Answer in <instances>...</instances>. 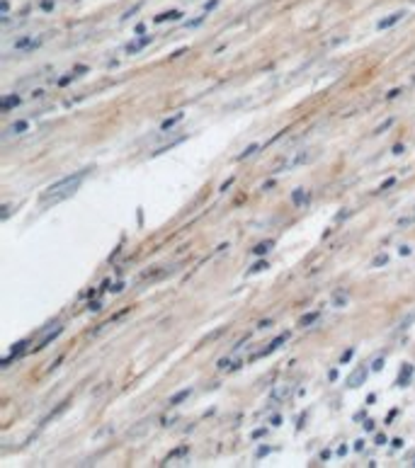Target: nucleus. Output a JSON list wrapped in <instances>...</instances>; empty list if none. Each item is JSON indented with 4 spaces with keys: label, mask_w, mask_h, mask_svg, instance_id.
Here are the masks:
<instances>
[{
    "label": "nucleus",
    "mask_w": 415,
    "mask_h": 468,
    "mask_svg": "<svg viewBox=\"0 0 415 468\" xmlns=\"http://www.w3.org/2000/svg\"><path fill=\"white\" fill-rule=\"evenodd\" d=\"M85 175H88V170H80V172H73V175H66L63 180H58V182H54L51 187L44 189L41 197H39V202H41L44 206H49V204L61 202V199H68L73 192H78L80 182L85 180Z\"/></svg>",
    "instance_id": "1"
},
{
    "label": "nucleus",
    "mask_w": 415,
    "mask_h": 468,
    "mask_svg": "<svg viewBox=\"0 0 415 468\" xmlns=\"http://www.w3.org/2000/svg\"><path fill=\"white\" fill-rule=\"evenodd\" d=\"M41 44H44V37H34V34H24V37L15 39L12 49H15V51H19V54H29V51H34V49H39Z\"/></svg>",
    "instance_id": "2"
},
{
    "label": "nucleus",
    "mask_w": 415,
    "mask_h": 468,
    "mask_svg": "<svg viewBox=\"0 0 415 468\" xmlns=\"http://www.w3.org/2000/svg\"><path fill=\"white\" fill-rule=\"evenodd\" d=\"M367 376H369V369H367V366H357L352 374L347 376V386H350V388H359V386L367 381Z\"/></svg>",
    "instance_id": "3"
},
{
    "label": "nucleus",
    "mask_w": 415,
    "mask_h": 468,
    "mask_svg": "<svg viewBox=\"0 0 415 468\" xmlns=\"http://www.w3.org/2000/svg\"><path fill=\"white\" fill-rule=\"evenodd\" d=\"M289 335H291V333H282V335H279V337H275V340H272V342H270V345L265 347L263 352H258V354H253V359H260V356H267V354H272L275 350H279V347H282L284 342L289 340Z\"/></svg>",
    "instance_id": "4"
},
{
    "label": "nucleus",
    "mask_w": 415,
    "mask_h": 468,
    "mask_svg": "<svg viewBox=\"0 0 415 468\" xmlns=\"http://www.w3.org/2000/svg\"><path fill=\"white\" fill-rule=\"evenodd\" d=\"M403 17H406V10H398V12H394V15H389V17L379 19L377 29H389V27H394V24H396V22H401Z\"/></svg>",
    "instance_id": "5"
},
{
    "label": "nucleus",
    "mask_w": 415,
    "mask_h": 468,
    "mask_svg": "<svg viewBox=\"0 0 415 468\" xmlns=\"http://www.w3.org/2000/svg\"><path fill=\"white\" fill-rule=\"evenodd\" d=\"M27 129H29V121H27V119L15 121V124H10V126L5 129V138H10V136H19V133H27Z\"/></svg>",
    "instance_id": "6"
},
{
    "label": "nucleus",
    "mask_w": 415,
    "mask_h": 468,
    "mask_svg": "<svg viewBox=\"0 0 415 468\" xmlns=\"http://www.w3.org/2000/svg\"><path fill=\"white\" fill-rule=\"evenodd\" d=\"M411 378H413V364H403V366H401V374H398V378H396V386L403 388L406 383H411Z\"/></svg>",
    "instance_id": "7"
},
{
    "label": "nucleus",
    "mask_w": 415,
    "mask_h": 468,
    "mask_svg": "<svg viewBox=\"0 0 415 468\" xmlns=\"http://www.w3.org/2000/svg\"><path fill=\"white\" fill-rule=\"evenodd\" d=\"M153 41V37H141V39H134L132 44L127 46V54H138V51H143L148 44Z\"/></svg>",
    "instance_id": "8"
},
{
    "label": "nucleus",
    "mask_w": 415,
    "mask_h": 468,
    "mask_svg": "<svg viewBox=\"0 0 415 468\" xmlns=\"http://www.w3.org/2000/svg\"><path fill=\"white\" fill-rule=\"evenodd\" d=\"M308 199H311V192H308V189L299 187V189H294V192H291V204H294V206H303Z\"/></svg>",
    "instance_id": "9"
},
{
    "label": "nucleus",
    "mask_w": 415,
    "mask_h": 468,
    "mask_svg": "<svg viewBox=\"0 0 415 468\" xmlns=\"http://www.w3.org/2000/svg\"><path fill=\"white\" fill-rule=\"evenodd\" d=\"M313 158H316V153L303 150L301 155H296L294 160H286V165H284V168H296V165H303V163H308V160H313Z\"/></svg>",
    "instance_id": "10"
},
{
    "label": "nucleus",
    "mask_w": 415,
    "mask_h": 468,
    "mask_svg": "<svg viewBox=\"0 0 415 468\" xmlns=\"http://www.w3.org/2000/svg\"><path fill=\"white\" fill-rule=\"evenodd\" d=\"M61 333H63V328H61V325H58V328H54L51 333H46V335H44L41 340H39L37 350H46V345H51V342H54V340H56V337L61 335Z\"/></svg>",
    "instance_id": "11"
},
{
    "label": "nucleus",
    "mask_w": 415,
    "mask_h": 468,
    "mask_svg": "<svg viewBox=\"0 0 415 468\" xmlns=\"http://www.w3.org/2000/svg\"><path fill=\"white\" fill-rule=\"evenodd\" d=\"M187 136H177V138H172V141H168V143H163V146H155V148L151 150V155H160V153H165V150L175 148V146H180L182 141H185Z\"/></svg>",
    "instance_id": "12"
},
{
    "label": "nucleus",
    "mask_w": 415,
    "mask_h": 468,
    "mask_svg": "<svg viewBox=\"0 0 415 468\" xmlns=\"http://www.w3.org/2000/svg\"><path fill=\"white\" fill-rule=\"evenodd\" d=\"M289 391H291V386H289V383H279V386H277V388L270 393V398H272L275 403H279V400H284V398L289 395Z\"/></svg>",
    "instance_id": "13"
},
{
    "label": "nucleus",
    "mask_w": 415,
    "mask_h": 468,
    "mask_svg": "<svg viewBox=\"0 0 415 468\" xmlns=\"http://www.w3.org/2000/svg\"><path fill=\"white\" fill-rule=\"evenodd\" d=\"M321 318V313L318 311H311V313H303L301 318H299V328H311L316 320Z\"/></svg>",
    "instance_id": "14"
},
{
    "label": "nucleus",
    "mask_w": 415,
    "mask_h": 468,
    "mask_svg": "<svg viewBox=\"0 0 415 468\" xmlns=\"http://www.w3.org/2000/svg\"><path fill=\"white\" fill-rule=\"evenodd\" d=\"M19 105V95H7L2 102H0V107H2V112H10L12 107H17Z\"/></svg>",
    "instance_id": "15"
},
{
    "label": "nucleus",
    "mask_w": 415,
    "mask_h": 468,
    "mask_svg": "<svg viewBox=\"0 0 415 468\" xmlns=\"http://www.w3.org/2000/svg\"><path fill=\"white\" fill-rule=\"evenodd\" d=\"M272 240H265V243H258L255 247H253V255H258V257H263V255H267L270 250H272Z\"/></svg>",
    "instance_id": "16"
},
{
    "label": "nucleus",
    "mask_w": 415,
    "mask_h": 468,
    "mask_svg": "<svg viewBox=\"0 0 415 468\" xmlns=\"http://www.w3.org/2000/svg\"><path fill=\"white\" fill-rule=\"evenodd\" d=\"M182 17V12L180 10H168V12H163V15H155V22L160 24V22H168V19H180Z\"/></svg>",
    "instance_id": "17"
},
{
    "label": "nucleus",
    "mask_w": 415,
    "mask_h": 468,
    "mask_svg": "<svg viewBox=\"0 0 415 468\" xmlns=\"http://www.w3.org/2000/svg\"><path fill=\"white\" fill-rule=\"evenodd\" d=\"M182 119H185V114H175V117H170V119H165V121L160 124V129H163V131H168V129H172L175 124H180Z\"/></svg>",
    "instance_id": "18"
},
{
    "label": "nucleus",
    "mask_w": 415,
    "mask_h": 468,
    "mask_svg": "<svg viewBox=\"0 0 415 468\" xmlns=\"http://www.w3.org/2000/svg\"><path fill=\"white\" fill-rule=\"evenodd\" d=\"M189 393H192V388H185V391H180L177 395H172V398H170V405H180L185 398H189Z\"/></svg>",
    "instance_id": "19"
},
{
    "label": "nucleus",
    "mask_w": 415,
    "mask_h": 468,
    "mask_svg": "<svg viewBox=\"0 0 415 468\" xmlns=\"http://www.w3.org/2000/svg\"><path fill=\"white\" fill-rule=\"evenodd\" d=\"M258 150H260V146H258V143H253V146H248V148L243 150V153H241V155H238L236 160H246V158H250V155H255Z\"/></svg>",
    "instance_id": "20"
},
{
    "label": "nucleus",
    "mask_w": 415,
    "mask_h": 468,
    "mask_svg": "<svg viewBox=\"0 0 415 468\" xmlns=\"http://www.w3.org/2000/svg\"><path fill=\"white\" fill-rule=\"evenodd\" d=\"M386 262H389V252H381V255H377V257L372 260V267L377 269V267H384Z\"/></svg>",
    "instance_id": "21"
},
{
    "label": "nucleus",
    "mask_w": 415,
    "mask_h": 468,
    "mask_svg": "<svg viewBox=\"0 0 415 468\" xmlns=\"http://www.w3.org/2000/svg\"><path fill=\"white\" fill-rule=\"evenodd\" d=\"M391 126H394V119H386L384 124H379L377 129H374V136H381V133L386 131V129H391Z\"/></svg>",
    "instance_id": "22"
},
{
    "label": "nucleus",
    "mask_w": 415,
    "mask_h": 468,
    "mask_svg": "<svg viewBox=\"0 0 415 468\" xmlns=\"http://www.w3.org/2000/svg\"><path fill=\"white\" fill-rule=\"evenodd\" d=\"M394 185H396V177H389V180H386V182H384V185H381V187L377 189V194H381V192H386V189H391Z\"/></svg>",
    "instance_id": "23"
},
{
    "label": "nucleus",
    "mask_w": 415,
    "mask_h": 468,
    "mask_svg": "<svg viewBox=\"0 0 415 468\" xmlns=\"http://www.w3.org/2000/svg\"><path fill=\"white\" fill-rule=\"evenodd\" d=\"M415 224V214L413 216H403V219H398V226L403 228V226H413Z\"/></svg>",
    "instance_id": "24"
},
{
    "label": "nucleus",
    "mask_w": 415,
    "mask_h": 468,
    "mask_svg": "<svg viewBox=\"0 0 415 468\" xmlns=\"http://www.w3.org/2000/svg\"><path fill=\"white\" fill-rule=\"evenodd\" d=\"M221 371H226V369H231V359L228 356H224V359H219V364H216Z\"/></svg>",
    "instance_id": "25"
},
{
    "label": "nucleus",
    "mask_w": 415,
    "mask_h": 468,
    "mask_svg": "<svg viewBox=\"0 0 415 468\" xmlns=\"http://www.w3.org/2000/svg\"><path fill=\"white\" fill-rule=\"evenodd\" d=\"M398 252L406 257V255H411V252H413V247H411V245H401V247H398Z\"/></svg>",
    "instance_id": "26"
},
{
    "label": "nucleus",
    "mask_w": 415,
    "mask_h": 468,
    "mask_svg": "<svg viewBox=\"0 0 415 468\" xmlns=\"http://www.w3.org/2000/svg\"><path fill=\"white\" fill-rule=\"evenodd\" d=\"M355 356V350H347V352H342V356H340V361H350Z\"/></svg>",
    "instance_id": "27"
},
{
    "label": "nucleus",
    "mask_w": 415,
    "mask_h": 468,
    "mask_svg": "<svg viewBox=\"0 0 415 468\" xmlns=\"http://www.w3.org/2000/svg\"><path fill=\"white\" fill-rule=\"evenodd\" d=\"M263 269H267V262H258L250 267V272H263Z\"/></svg>",
    "instance_id": "28"
},
{
    "label": "nucleus",
    "mask_w": 415,
    "mask_h": 468,
    "mask_svg": "<svg viewBox=\"0 0 415 468\" xmlns=\"http://www.w3.org/2000/svg\"><path fill=\"white\" fill-rule=\"evenodd\" d=\"M384 369V359H377L374 364H372V371H381Z\"/></svg>",
    "instance_id": "29"
},
{
    "label": "nucleus",
    "mask_w": 415,
    "mask_h": 468,
    "mask_svg": "<svg viewBox=\"0 0 415 468\" xmlns=\"http://www.w3.org/2000/svg\"><path fill=\"white\" fill-rule=\"evenodd\" d=\"M398 95H401V88H396V90H391V93L386 95V100H396Z\"/></svg>",
    "instance_id": "30"
},
{
    "label": "nucleus",
    "mask_w": 415,
    "mask_h": 468,
    "mask_svg": "<svg viewBox=\"0 0 415 468\" xmlns=\"http://www.w3.org/2000/svg\"><path fill=\"white\" fill-rule=\"evenodd\" d=\"M391 153H394V155H401V153H403V143H396V146L391 148Z\"/></svg>",
    "instance_id": "31"
},
{
    "label": "nucleus",
    "mask_w": 415,
    "mask_h": 468,
    "mask_svg": "<svg viewBox=\"0 0 415 468\" xmlns=\"http://www.w3.org/2000/svg\"><path fill=\"white\" fill-rule=\"evenodd\" d=\"M204 22V17H197V19H189L187 22V27H197V24H202Z\"/></svg>",
    "instance_id": "32"
},
{
    "label": "nucleus",
    "mask_w": 415,
    "mask_h": 468,
    "mask_svg": "<svg viewBox=\"0 0 415 468\" xmlns=\"http://www.w3.org/2000/svg\"><path fill=\"white\" fill-rule=\"evenodd\" d=\"M51 7H54V0H44L41 2V10H51Z\"/></svg>",
    "instance_id": "33"
},
{
    "label": "nucleus",
    "mask_w": 415,
    "mask_h": 468,
    "mask_svg": "<svg viewBox=\"0 0 415 468\" xmlns=\"http://www.w3.org/2000/svg\"><path fill=\"white\" fill-rule=\"evenodd\" d=\"M231 185H233V177H228L226 182H224V185H221V192H226V189L231 187Z\"/></svg>",
    "instance_id": "34"
},
{
    "label": "nucleus",
    "mask_w": 415,
    "mask_h": 468,
    "mask_svg": "<svg viewBox=\"0 0 415 468\" xmlns=\"http://www.w3.org/2000/svg\"><path fill=\"white\" fill-rule=\"evenodd\" d=\"M122 289H124V284H122V281H119V284H114V286H112V289H110V291H114V294H119V291H122Z\"/></svg>",
    "instance_id": "35"
},
{
    "label": "nucleus",
    "mask_w": 415,
    "mask_h": 468,
    "mask_svg": "<svg viewBox=\"0 0 415 468\" xmlns=\"http://www.w3.org/2000/svg\"><path fill=\"white\" fill-rule=\"evenodd\" d=\"M364 430H367V432H374V422H372V420H367V422H364Z\"/></svg>",
    "instance_id": "36"
},
{
    "label": "nucleus",
    "mask_w": 415,
    "mask_h": 468,
    "mask_svg": "<svg viewBox=\"0 0 415 468\" xmlns=\"http://www.w3.org/2000/svg\"><path fill=\"white\" fill-rule=\"evenodd\" d=\"M219 5V0H209L207 5H204V10H211V7H216Z\"/></svg>",
    "instance_id": "37"
},
{
    "label": "nucleus",
    "mask_w": 415,
    "mask_h": 468,
    "mask_svg": "<svg viewBox=\"0 0 415 468\" xmlns=\"http://www.w3.org/2000/svg\"><path fill=\"white\" fill-rule=\"evenodd\" d=\"M88 308H90V311H100V308H102V303H100V301H97V303H95V301H93V303H90V306H88Z\"/></svg>",
    "instance_id": "38"
},
{
    "label": "nucleus",
    "mask_w": 415,
    "mask_h": 468,
    "mask_svg": "<svg viewBox=\"0 0 415 468\" xmlns=\"http://www.w3.org/2000/svg\"><path fill=\"white\" fill-rule=\"evenodd\" d=\"M270 325H272V320H263V323L258 325V330H265V328H270Z\"/></svg>",
    "instance_id": "39"
},
{
    "label": "nucleus",
    "mask_w": 415,
    "mask_h": 468,
    "mask_svg": "<svg viewBox=\"0 0 415 468\" xmlns=\"http://www.w3.org/2000/svg\"><path fill=\"white\" fill-rule=\"evenodd\" d=\"M377 444H379V447H384V444H386V437H384V434H377Z\"/></svg>",
    "instance_id": "40"
},
{
    "label": "nucleus",
    "mask_w": 415,
    "mask_h": 468,
    "mask_svg": "<svg viewBox=\"0 0 415 468\" xmlns=\"http://www.w3.org/2000/svg\"><path fill=\"white\" fill-rule=\"evenodd\" d=\"M272 187H275V180H267V182L263 185V189H272Z\"/></svg>",
    "instance_id": "41"
},
{
    "label": "nucleus",
    "mask_w": 415,
    "mask_h": 468,
    "mask_svg": "<svg viewBox=\"0 0 415 468\" xmlns=\"http://www.w3.org/2000/svg\"><path fill=\"white\" fill-rule=\"evenodd\" d=\"M265 454H270V447H263V449L258 451V456H265Z\"/></svg>",
    "instance_id": "42"
},
{
    "label": "nucleus",
    "mask_w": 415,
    "mask_h": 468,
    "mask_svg": "<svg viewBox=\"0 0 415 468\" xmlns=\"http://www.w3.org/2000/svg\"><path fill=\"white\" fill-rule=\"evenodd\" d=\"M413 466H415V464H413Z\"/></svg>",
    "instance_id": "43"
}]
</instances>
